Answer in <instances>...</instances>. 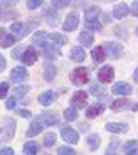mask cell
I'll return each instance as SVG.
<instances>
[{
  "label": "cell",
  "instance_id": "1",
  "mask_svg": "<svg viewBox=\"0 0 138 155\" xmlns=\"http://www.w3.org/2000/svg\"><path fill=\"white\" fill-rule=\"evenodd\" d=\"M32 27H34V22H29V26L24 24V22H13V24L10 26V31L18 38H21V37H24L26 34H29Z\"/></svg>",
  "mask_w": 138,
  "mask_h": 155
},
{
  "label": "cell",
  "instance_id": "2",
  "mask_svg": "<svg viewBox=\"0 0 138 155\" xmlns=\"http://www.w3.org/2000/svg\"><path fill=\"white\" fill-rule=\"evenodd\" d=\"M105 51L111 56L112 59H117V58H122L124 56V47L119 45L117 42H108L105 43Z\"/></svg>",
  "mask_w": 138,
  "mask_h": 155
},
{
  "label": "cell",
  "instance_id": "3",
  "mask_svg": "<svg viewBox=\"0 0 138 155\" xmlns=\"http://www.w3.org/2000/svg\"><path fill=\"white\" fill-rule=\"evenodd\" d=\"M71 82L74 85H77V87H80V85L87 83L88 82V74L87 71H85L84 67H77L76 71H72L71 74Z\"/></svg>",
  "mask_w": 138,
  "mask_h": 155
},
{
  "label": "cell",
  "instance_id": "4",
  "mask_svg": "<svg viewBox=\"0 0 138 155\" xmlns=\"http://www.w3.org/2000/svg\"><path fill=\"white\" fill-rule=\"evenodd\" d=\"M2 131H3V136H5V139L10 141L11 137L15 136V131H16V122L13 118H5L3 120V123H2Z\"/></svg>",
  "mask_w": 138,
  "mask_h": 155
},
{
  "label": "cell",
  "instance_id": "5",
  "mask_svg": "<svg viewBox=\"0 0 138 155\" xmlns=\"http://www.w3.org/2000/svg\"><path fill=\"white\" fill-rule=\"evenodd\" d=\"M37 58H39L37 50H34L32 47H27L24 50V53H22V56H21V61L24 62L26 66H32V64L37 62Z\"/></svg>",
  "mask_w": 138,
  "mask_h": 155
},
{
  "label": "cell",
  "instance_id": "6",
  "mask_svg": "<svg viewBox=\"0 0 138 155\" xmlns=\"http://www.w3.org/2000/svg\"><path fill=\"white\" fill-rule=\"evenodd\" d=\"M61 137L66 142H69V144H76V142H79V133L74 131L72 128H69V126L61 128Z\"/></svg>",
  "mask_w": 138,
  "mask_h": 155
},
{
  "label": "cell",
  "instance_id": "7",
  "mask_svg": "<svg viewBox=\"0 0 138 155\" xmlns=\"http://www.w3.org/2000/svg\"><path fill=\"white\" fill-rule=\"evenodd\" d=\"M16 40H18V37H16L15 34H7V31H5L3 27H0V45H2L3 48L11 47Z\"/></svg>",
  "mask_w": 138,
  "mask_h": 155
},
{
  "label": "cell",
  "instance_id": "8",
  "mask_svg": "<svg viewBox=\"0 0 138 155\" xmlns=\"http://www.w3.org/2000/svg\"><path fill=\"white\" fill-rule=\"evenodd\" d=\"M133 109V110H138V104H133L132 106V102L127 101V99H117V101H114L112 104H111V109L114 112H119V110H125V109Z\"/></svg>",
  "mask_w": 138,
  "mask_h": 155
},
{
  "label": "cell",
  "instance_id": "9",
  "mask_svg": "<svg viewBox=\"0 0 138 155\" xmlns=\"http://www.w3.org/2000/svg\"><path fill=\"white\" fill-rule=\"evenodd\" d=\"M27 75H29V74H27V71L24 67H15L10 74V80L15 82V83H19V82H22V80H26Z\"/></svg>",
  "mask_w": 138,
  "mask_h": 155
},
{
  "label": "cell",
  "instance_id": "10",
  "mask_svg": "<svg viewBox=\"0 0 138 155\" xmlns=\"http://www.w3.org/2000/svg\"><path fill=\"white\" fill-rule=\"evenodd\" d=\"M98 78H100V82H103V83L112 82V78H114V69H112L111 66L101 67L100 72H98Z\"/></svg>",
  "mask_w": 138,
  "mask_h": 155
},
{
  "label": "cell",
  "instance_id": "11",
  "mask_svg": "<svg viewBox=\"0 0 138 155\" xmlns=\"http://www.w3.org/2000/svg\"><path fill=\"white\" fill-rule=\"evenodd\" d=\"M71 104H72V107H76V109L85 107V104H87V93L77 91V93L71 97Z\"/></svg>",
  "mask_w": 138,
  "mask_h": 155
},
{
  "label": "cell",
  "instance_id": "12",
  "mask_svg": "<svg viewBox=\"0 0 138 155\" xmlns=\"http://www.w3.org/2000/svg\"><path fill=\"white\" fill-rule=\"evenodd\" d=\"M43 120L42 118H36V120H34V122L31 123V126H29V128H27V131H26V134H27V137H32V136H36V134H39L40 133V131H42L43 130Z\"/></svg>",
  "mask_w": 138,
  "mask_h": 155
},
{
  "label": "cell",
  "instance_id": "13",
  "mask_svg": "<svg viewBox=\"0 0 138 155\" xmlns=\"http://www.w3.org/2000/svg\"><path fill=\"white\" fill-rule=\"evenodd\" d=\"M79 26V15L77 13H71L66 18V21H64V24H63V27H64V31H74L76 27Z\"/></svg>",
  "mask_w": 138,
  "mask_h": 155
},
{
  "label": "cell",
  "instance_id": "14",
  "mask_svg": "<svg viewBox=\"0 0 138 155\" xmlns=\"http://www.w3.org/2000/svg\"><path fill=\"white\" fill-rule=\"evenodd\" d=\"M112 93L114 94H130L132 93V87L125 82H117L112 87Z\"/></svg>",
  "mask_w": 138,
  "mask_h": 155
},
{
  "label": "cell",
  "instance_id": "15",
  "mask_svg": "<svg viewBox=\"0 0 138 155\" xmlns=\"http://www.w3.org/2000/svg\"><path fill=\"white\" fill-rule=\"evenodd\" d=\"M55 101H56V93H53V91H45V93L39 96V102L42 106H50Z\"/></svg>",
  "mask_w": 138,
  "mask_h": 155
},
{
  "label": "cell",
  "instance_id": "16",
  "mask_svg": "<svg viewBox=\"0 0 138 155\" xmlns=\"http://www.w3.org/2000/svg\"><path fill=\"white\" fill-rule=\"evenodd\" d=\"M56 77V67L51 64V62H45L43 66V78L47 80V82H51Z\"/></svg>",
  "mask_w": 138,
  "mask_h": 155
},
{
  "label": "cell",
  "instance_id": "17",
  "mask_svg": "<svg viewBox=\"0 0 138 155\" xmlns=\"http://www.w3.org/2000/svg\"><path fill=\"white\" fill-rule=\"evenodd\" d=\"M43 54H45V58H47L48 61H51V59L58 58L60 51H58V48H56V47H53V45H47V43H45L43 45Z\"/></svg>",
  "mask_w": 138,
  "mask_h": 155
},
{
  "label": "cell",
  "instance_id": "18",
  "mask_svg": "<svg viewBox=\"0 0 138 155\" xmlns=\"http://www.w3.org/2000/svg\"><path fill=\"white\" fill-rule=\"evenodd\" d=\"M129 13H130V8H129L125 3H119V5H116V7H114V11H112L114 18H117V19L125 18V16H127Z\"/></svg>",
  "mask_w": 138,
  "mask_h": 155
},
{
  "label": "cell",
  "instance_id": "19",
  "mask_svg": "<svg viewBox=\"0 0 138 155\" xmlns=\"http://www.w3.org/2000/svg\"><path fill=\"white\" fill-rule=\"evenodd\" d=\"M103 110H105V106H103L101 102H95V104H91V107L87 109V117L95 118V117H98Z\"/></svg>",
  "mask_w": 138,
  "mask_h": 155
},
{
  "label": "cell",
  "instance_id": "20",
  "mask_svg": "<svg viewBox=\"0 0 138 155\" xmlns=\"http://www.w3.org/2000/svg\"><path fill=\"white\" fill-rule=\"evenodd\" d=\"M106 130L109 131V133H127L129 126L125 123H108Z\"/></svg>",
  "mask_w": 138,
  "mask_h": 155
},
{
  "label": "cell",
  "instance_id": "21",
  "mask_svg": "<svg viewBox=\"0 0 138 155\" xmlns=\"http://www.w3.org/2000/svg\"><path fill=\"white\" fill-rule=\"evenodd\" d=\"M50 38V35L47 32H43V31H40V32H36L34 34V37H32V42L39 45V47H43L45 43H47V40Z\"/></svg>",
  "mask_w": 138,
  "mask_h": 155
},
{
  "label": "cell",
  "instance_id": "22",
  "mask_svg": "<svg viewBox=\"0 0 138 155\" xmlns=\"http://www.w3.org/2000/svg\"><path fill=\"white\" fill-rule=\"evenodd\" d=\"M71 59L76 62H82L85 59V53L80 47H72L71 48Z\"/></svg>",
  "mask_w": 138,
  "mask_h": 155
},
{
  "label": "cell",
  "instance_id": "23",
  "mask_svg": "<svg viewBox=\"0 0 138 155\" xmlns=\"http://www.w3.org/2000/svg\"><path fill=\"white\" fill-rule=\"evenodd\" d=\"M45 19H47V22L50 26H56L60 22V15L56 13V11H51V10H47L45 11Z\"/></svg>",
  "mask_w": 138,
  "mask_h": 155
},
{
  "label": "cell",
  "instance_id": "24",
  "mask_svg": "<svg viewBox=\"0 0 138 155\" xmlns=\"http://www.w3.org/2000/svg\"><path fill=\"white\" fill-rule=\"evenodd\" d=\"M105 56H106L105 47H96V48L91 50V58H93L96 62H103L105 61Z\"/></svg>",
  "mask_w": 138,
  "mask_h": 155
},
{
  "label": "cell",
  "instance_id": "25",
  "mask_svg": "<svg viewBox=\"0 0 138 155\" xmlns=\"http://www.w3.org/2000/svg\"><path fill=\"white\" fill-rule=\"evenodd\" d=\"M98 15H100V8L98 7H91V8H88L87 11H85V21L93 22V21H96Z\"/></svg>",
  "mask_w": 138,
  "mask_h": 155
},
{
  "label": "cell",
  "instance_id": "26",
  "mask_svg": "<svg viewBox=\"0 0 138 155\" xmlns=\"http://www.w3.org/2000/svg\"><path fill=\"white\" fill-rule=\"evenodd\" d=\"M40 118L43 120L45 125H56L58 123V117H56V114H53V112H43Z\"/></svg>",
  "mask_w": 138,
  "mask_h": 155
},
{
  "label": "cell",
  "instance_id": "27",
  "mask_svg": "<svg viewBox=\"0 0 138 155\" xmlns=\"http://www.w3.org/2000/svg\"><path fill=\"white\" fill-rule=\"evenodd\" d=\"M79 42L82 43L84 47H91V43H93V35H91L90 32H80Z\"/></svg>",
  "mask_w": 138,
  "mask_h": 155
},
{
  "label": "cell",
  "instance_id": "28",
  "mask_svg": "<svg viewBox=\"0 0 138 155\" xmlns=\"http://www.w3.org/2000/svg\"><path fill=\"white\" fill-rule=\"evenodd\" d=\"M124 152L127 155H135L138 153V142L136 141H129L127 144L124 146Z\"/></svg>",
  "mask_w": 138,
  "mask_h": 155
},
{
  "label": "cell",
  "instance_id": "29",
  "mask_svg": "<svg viewBox=\"0 0 138 155\" xmlns=\"http://www.w3.org/2000/svg\"><path fill=\"white\" fill-rule=\"evenodd\" d=\"M22 150H24L26 155H36L39 152V146L34 141H29V142H26V144H24V149H22Z\"/></svg>",
  "mask_w": 138,
  "mask_h": 155
},
{
  "label": "cell",
  "instance_id": "30",
  "mask_svg": "<svg viewBox=\"0 0 138 155\" xmlns=\"http://www.w3.org/2000/svg\"><path fill=\"white\" fill-rule=\"evenodd\" d=\"M50 40H51L53 43H56L58 47H61V45H64V43L67 42V38H66V37H63L61 34H58V32L51 34V35H50Z\"/></svg>",
  "mask_w": 138,
  "mask_h": 155
},
{
  "label": "cell",
  "instance_id": "31",
  "mask_svg": "<svg viewBox=\"0 0 138 155\" xmlns=\"http://www.w3.org/2000/svg\"><path fill=\"white\" fill-rule=\"evenodd\" d=\"M87 144H88V147L93 149V150L98 149L100 147V136L98 134H90L88 139H87Z\"/></svg>",
  "mask_w": 138,
  "mask_h": 155
},
{
  "label": "cell",
  "instance_id": "32",
  "mask_svg": "<svg viewBox=\"0 0 138 155\" xmlns=\"http://www.w3.org/2000/svg\"><path fill=\"white\" fill-rule=\"evenodd\" d=\"M63 115H64V118L67 120V122H72V120H76V118H77V110H76V107L66 109Z\"/></svg>",
  "mask_w": 138,
  "mask_h": 155
},
{
  "label": "cell",
  "instance_id": "33",
  "mask_svg": "<svg viewBox=\"0 0 138 155\" xmlns=\"http://www.w3.org/2000/svg\"><path fill=\"white\" fill-rule=\"evenodd\" d=\"M56 142V134L53 133V131H50V133L45 134V139H43V144L47 147H51Z\"/></svg>",
  "mask_w": 138,
  "mask_h": 155
},
{
  "label": "cell",
  "instance_id": "34",
  "mask_svg": "<svg viewBox=\"0 0 138 155\" xmlns=\"http://www.w3.org/2000/svg\"><path fill=\"white\" fill-rule=\"evenodd\" d=\"M27 91H29V87H26V85H21V87H16L15 91H13V96L16 97H22Z\"/></svg>",
  "mask_w": 138,
  "mask_h": 155
},
{
  "label": "cell",
  "instance_id": "35",
  "mask_svg": "<svg viewBox=\"0 0 138 155\" xmlns=\"http://www.w3.org/2000/svg\"><path fill=\"white\" fill-rule=\"evenodd\" d=\"M69 3H71V0H51V5L55 8H64Z\"/></svg>",
  "mask_w": 138,
  "mask_h": 155
},
{
  "label": "cell",
  "instance_id": "36",
  "mask_svg": "<svg viewBox=\"0 0 138 155\" xmlns=\"http://www.w3.org/2000/svg\"><path fill=\"white\" fill-rule=\"evenodd\" d=\"M24 50H26V47H16L13 51H11V56H13V59H19L21 56H22V53H24Z\"/></svg>",
  "mask_w": 138,
  "mask_h": 155
},
{
  "label": "cell",
  "instance_id": "37",
  "mask_svg": "<svg viewBox=\"0 0 138 155\" xmlns=\"http://www.w3.org/2000/svg\"><path fill=\"white\" fill-rule=\"evenodd\" d=\"M43 3V0H27V8L29 10H36V8H39L40 5Z\"/></svg>",
  "mask_w": 138,
  "mask_h": 155
},
{
  "label": "cell",
  "instance_id": "38",
  "mask_svg": "<svg viewBox=\"0 0 138 155\" xmlns=\"http://www.w3.org/2000/svg\"><path fill=\"white\" fill-rule=\"evenodd\" d=\"M58 153L60 155H74V153H76V150L71 149V147H60L58 149Z\"/></svg>",
  "mask_w": 138,
  "mask_h": 155
},
{
  "label": "cell",
  "instance_id": "39",
  "mask_svg": "<svg viewBox=\"0 0 138 155\" xmlns=\"http://www.w3.org/2000/svg\"><path fill=\"white\" fill-rule=\"evenodd\" d=\"M7 93H8V83L2 82V83H0V99L7 96Z\"/></svg>",
  "mask_w": 138,
  "mask_h": 155
},
{
  "label": "cell",
  "instance_id": "40",
  "mask_svg": "<svg viewBox=\"0 0 138 155\" xmlns=\"http://www.w3.org/2000/svg\"><path fill=\"white\" fill-rule=\"evenodd\" d=\"M5 106H7V109H8V110H13V109L16 107V96L10 97V99L7 101V104H5Z\"/></svg>",
  "mask_w": 138,
  "mask_h": 155
},
{
  "label": "cell",
  "instance_id": "41",
  "mask_svg": "<svg viewBox=\"0 0 138 155\" xmlns=\"http://www.w3.org/2000/svg\"><path fill=\"white\" fill-rule=\"evenodd\" d=\"M90 93H91V94H96V96L101 93V90H100V87H98V83H91V85H90Z\"/></svg>",
  "mask_w": 138,
  "mask_h": 155
},
{
  "label": "cell",
  "instance_id": "42",
  "mask_svg": "<svg viewBox=\"0 0 138 155\" xmlns=\"http://www.w3.org/2000/svg\"><path fill=\"white\" fill-rule=\"evenodd\" d=\"M87 26L90 27V29H93V31H101V24L98 21H93V22H87Z\"/></svg>",
  "mask_w": 138,
  "mask_h": 155
},
{
  "label": "cell",
  "instance_id": "43",
  "mask_svg": "<svg viewBox=\"0 0 138 155\" xmlns=\"http://www.w3.org/2000/svg\"><path fill=\"white\" fill-rule=\"evenodd\" d=\"M130 13L133 15V16H138V0H135V2L132 3V7H130Z\"/></svg>",
  "mask_w": 138,
  "mask_h": 155
},
{
  "label": "cell",
  "instance_id": "44",
  "mask_svg": "<svg viewBox=\"0 0 138 155\" xmlns=\"http://www.w3.org/2000/svg\"><path fill=\"white\" fill-rule=\"evenodd\" d=\"M15 150L13 149H10V147H2L0 149V155H13Z\"/></svg>",
  "mask_w": 138,
  "mask_h": 155
},
{
  "label": "cell",
  "instance_id": "45",
  "mask_svg": "<svg viewBox=\"0 0 138 155\" xmlns=\"http://www.w3.org/2000/svg\"><path fill=\"white\" fill-rule=\"evenodd\" d=\"M16 3H18V0H0V5H5V7H11Z\"/></svg>",
  "mask_w": 138,
  "mask_h": 155
},
{
  "label": "cell",
  "instance_id": "46",
  "mask_svg": "<svg viewBox=\"0 0 138 155\" xmlns=\"http://www.w3.org/2000/svg\"><path fill=\"white\" fill-rule=\"evenodd\" d=\"M18 114H19L21 117H24V118H31V117H32V114H31L29 110H24V109H22V110H19Z\"/></svg>",
  "mask_w": 138,
  "mask_h": 155
},
{
  "label": "cell",
  "instance_id": "47",
  "mask_svg": "<svg viewBox=\"0 0 138 155\" xmlns=\"http://www.w3.org/2000/svg\"><path fill=\"white\" fill-rule=\"evenodd\" d=\"M5 67H7V61H5V58L0 54V72L5 71Z\"/></svg>",
  "mask_w": 138,
  "mask_h": 155
},
{
  "label": "cell",
  "instance_id": "48",
  "mask_svg": "<svg viewBox=\"0 0 138 155\" xmlns=\"http://www.w3.org/2000/svg\"><path fill=\"white\" fill-rule=\"evenodd\" d=\"M133 80H135V82L138 83V69H136V71H135V74H133Z\"/></svg>",
  "mask_w": 138,
  "mask_h": 155
},
{
  "label": "cell",
  "instance_id": "49",
  "mask_svg": "<svg viewBox=\"0 0 138 155\" xmlns=\"http://www.w3.org/2000/svg\"><path fill=\"white\" fill-rule=\"evenodd\" d=\"M136 34H138V27H136Z\"/></svg>",
  "mask_w": 138,
  "mask_h": 155
}]
</instances>
